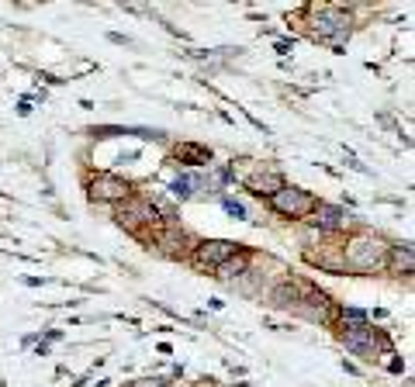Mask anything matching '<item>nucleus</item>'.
I'll use <instances>...</instances> for the list:
<instances>
[{
	"label": "nucleus",
	"mask_w": 415,
	"mask_h": 387,
	"mask_svg": "<svg viewBox=\"0 0 415 387\" xmlns=\"http://www.w3.org/2000/svg\"><path fill=\"white\" fill-rule=\"evenodd\" d=\"M356 270V273H367V270H381L387 266V242L374 232H360L353 235L346 246H343V270Z\"/></svg>",
	"instance_id": "obj_1"
},
{
	"label": "nucleus",
	"mask_w": 415,
	"mask_h": 387,
	"mask_svg": "<svg viewBox=\"0 0 415 387\" xmlns=\"http://www.w3.org/2000/svg\"><path fill=\"white\" fill-rule=\"evenodd\" d=\"M350 28H353V18L343 8H322L312 18V39L315 42H332L336 49H339L343 39H350Z\"/></svg>",
	"instance_id": "obj_2"
},
{
	"label": "nucleus",
	"mask_w": 415,
	"mask_h": 387,
	"mask_svg": "<svg viewBox=\"0 0 415 387\" xmlns=\"http://www.w3.org/2000/svg\"><path fill=\"white\" fill-rule=\"evenodd\" d=\"M267 201H270V208H274L277 215H284V218H308V215L315 211V204H318L308 190L291 187V183H284V187H281L277 194H270Z\"/></svg>",
	"instance_id": "obj_3"
},
{
	"label": "nucleus",
	"mask_w": 415,
	"mask_h": 387,
	"mask_svg": "<svg viewBox=\"0 0 415 387\" xmlns=\"http://www.w3.org/2000/svg\"><path fill=\"white\" fill-rule=\"evenodd\" d=\"M239 249H243V246L232 242V239H204V242L194 246V263H197L201 270H215V266H222L225 259H232Z\"/></svg>",
	"instance_id": "obj_4"
},
{
	"label": "nucleus",
	"mask_w": 415,
	"mask_h": 387,
	"mask_svg": "<svg viewBox=\"0 0 415 387\" xmlns=\"http://www.w3.org/2000/svg\"><path fill=\"white\" fill-rule=\"evenodd\" d=\"M128 197H132V183L114 173H97L90 180V201H97V204H121Z\"/></svg>",
	"instance_id": "obj_5"
},
{
	"label": "nucleus",
	"mask_w": 415,
	"mask_h": 387,
	"mask_svg": "<svg viewBox=\"0 0 415 387\" xmlns=\"http://www.w3.org/2000/svg\"><path fill=\"white\" fill-rule=\"evenodd\" d=\"M114 218H118V225H125L128 232H139V225H156V221H159L156 208H152L149 201H142V197L121 201V208H118Z\"/></svg>",
	"instance_id": "obj_6"
},
{
	"label": "nucleus",
	"mask_w": 415,
	"mask_h": 387,
	"mask_svg": "<svg viewBox=\"0 0 415 387\" xmlns=\"http://www.w3.org/2000/svg\"><path fill=\"white\" fill-rule=\"evenodd\" d=\"M339 339H343V346H346L353 356H363V359H370V356H374V349H377V332H374L370 325L346 328Z\"/></svg>",
	"instance_id": "obj_7"
},
{
	"label": "nucleus",
	"mask_w": 415,
	"mask_h": 387,
	"mask_svg": "<svg viewBox=\"0 0 415 387\" xmlns=\"http://www.w3.org/2000/svg\"><path fill=\"white\" fill-rule=\"evenodd\" d=\"M346 211L343 208H332V204H315V211H312V225L318 228V232H343L346 228Z\"/></svg>",
	"instance_id": "obj_8"
},
{
	"label": "nucleus",
	"mask_w": 415,
	"mask_h": 387,
	"mask_svg": "<svg viewBox=\"0 0 415 387\" xmlns=\"http://www.w3.org/2000/svg\"><path fill=\"white\" fill-rule=\"evenodd\" d=\"M246 187H250L256 197H270V194H277V190L284 187V177H281L277 170H263V173L250 177V180H246Z\"/></svg>",
	"instance_id": "obj_9"
},
{
	"label": "nucleus",
	"mask_w": 415,
	"mask_h": 387,
	"mask_svg": "<svg viewBox=\"0 0 415 387\" xmlns=\"http://www.w3.org/2000/svg\"><path fill=\"white\" fill-rule=\"evenodd\" d=\"M250 270V252L246 249H239L232 259H225L222 266H215V277H222V280H232V277H243Z\"/></svg>",
	"instance_id": "obj_10"
},
{
	"label": "nucleus",
	"mask_w": 415,
	"mask_h": 387,
	"mask_svg": "<svg viewBox=\"0 0 415 387\" xmlns=\"http://www.w3.org/2000/svg\"><path fill=\"white\" fill-rule=\"evenodd\" d=\"M197 187H204V180H201L197 173H183V177H176V180L170 183V194H173L176 201H187V197H194Z\"/></svg>",
	"instance_id": "obj_11"
},
{
	"label": "nucleus",
	"mask_w": 415,
	"mask_h": 387,
	"mask_svg": "<svg viewBox=\"0 0 415 387\" xmlns=\"http://www.w3.org/2000/svg\"><path fill=\"white\" fill-rule=\"evenodd\" d=\"M387 263H391L398 273H412V249H408V242L387 246Z\"/></svg>",
	"instance_id": "obj_12"
},
{
	"label": "nucleus",
	"mask_w": 415,
	"mask_h": 387,
	"mask_svg": "<svg viewBox=\"0 0 415 387\" xmlns=\"http://www.w3.org/2000/svg\"><path fill=\"white\" fill-rule=\"evenodd\" d=\"M176 159L190 163V166H204V163H212V149H204V146H180L176 149Z\"/></svg>",
	"instance_id": "obj_13"
},
{
	"label": "nucleus",
	"mask_w": 415,
	"mask_h": 387,
	"mask_svg": "<svg viewBox=\"0 0 415 387\" xmlns=\"http://www.w3.org/2000/svg\"><path fill=\"white\" fill-rule=\"evenodd\" d=\"M339 315H343V325H346V328H356V325H367V311H360V308H343Z\"/></svg>",
	"instance_id": "obj_14"
},
{
	"label": "nucleus",
	"mask_w": 415,
	"mask_h": 387,
	"mask_svg": "<svg viewBox=\"0 0 415 387\" xmlns=\"http://www.w3.org/2000/svg\"><path fill=\"white\" fill-rule=\"evenodd\" d=\"M222 208H225V211H229L232 218H246V208H243V204H239L236 197H222Z\"/></svg>",
	"instance_id": "obj_15"
}]
</instances>
